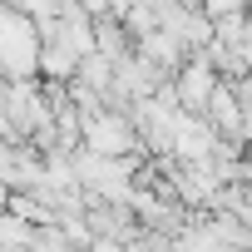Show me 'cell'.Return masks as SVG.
Segmentation results:
<instances>
[{"label": "cell", "instance_id": "1", "mask_svg": "<svg viewBox=\"0 0 252 252\" xmlns=\"http://www.w3.org/2000/svg\"><path fill=\"white\" fill-rule=\"evenodd\" d=\"M55 114L50 104L40 99V79H20V84H5V134L30 144L40 129H50Z\"/></svg>", "mask_w": 252, "mask_h": 252}, {"label": "cell", "instance_id": "2", "mask_svg": "<svg viewBox=\"0 0 252 252\" xmlns=\"http://www.w3.org/2000/svg\"><path fill=\"white\" fill-rule=\"evenodd\" d=\"M84 154L94 158H134L139 154V134L124 114H99L84 124Z\"/></svg>", "mask_w": 252, "mask_h": 252}, {"label": "cell", "instance_id": "3", "mask_svg": "<svg viewBox=\"0 0 252 252\" xmlns=\"http://www.w3.org/2000/svg\"><path fill=\"white\" fill-rule=\"evenodd\" d=\"M218 84H222V79L213 74V64H208V60H203V50H198V55H188V64L173 74V99H178V109H183V114H203Z\"/></svg>", "mask_w": 252, "mask_h": 252}, {"label": "cell", "instance_id": "4", "mask_svg": "<svg viewBox=\"0 0 252 252\" xmlns=\"http://www.w3.org/2000/svg\"><path fill=\"white\" fill-rule=\"evenodd\" d=\"M134 55H139V60H149V64H154L158 74H168V79L188 64V50H183L173 35H163V30H158V35H149V40H139V45H134Z\"/></svg>", "mask_w": 252, "mask_h": 252}, {"label": "cell", "instance_id": "5", "mask_svg": "<svg viewBox=\"0 0 252 252\" xmlns=\"http://www.w3.org/2000/svg\"><path fill=\"white\" fill-rule=\"evenodd\" d=\"M94 55H104L109 64H119V60H129V55H134V40H129V30H124L119 15L94 20Z\"/></svg>", "mask_w": 252, "mask_h": 252}, {"label": "cell", "instance_id": "6", "mask_svg": "<svg viewBox=\"0 0 252 252\" xmlns=\"http://www.w3.org/2000/svg\"><path fill=\"white\" fill-rule=\"evenodd\" d=\"M74 84H84V89H94V94H109V84H114V64H109L104 55H84Z\"/></svg>", "mask_w": 252, "mask_h": 252}, {"label": "cell", "instance_id": "7", "mask_svg": "<svg viewBox=\"0 0 252 252\" xmlns=\"http://www.w3.org/2000/svg\"><path fill=\"white\" fill-rule=\"evenodd\" d=\"M247 163H252V119H247Z\"/></svg>", "mask_w": 252, "mask_h": 252}]
</instances>
